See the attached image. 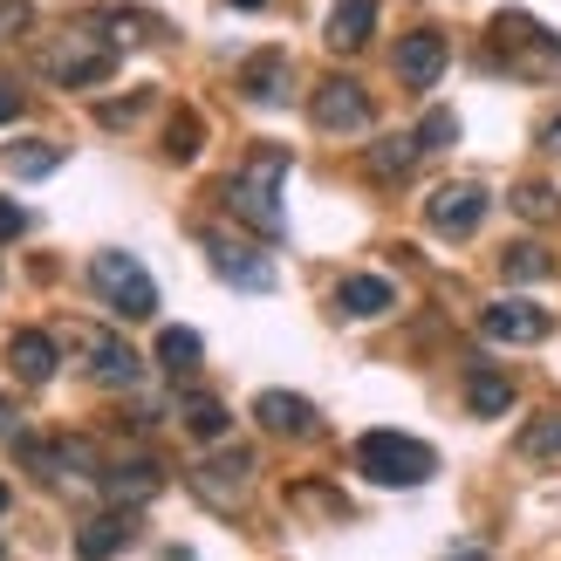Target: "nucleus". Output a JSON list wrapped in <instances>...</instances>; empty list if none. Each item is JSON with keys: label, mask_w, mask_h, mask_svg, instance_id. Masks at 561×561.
<instances>
[{"label": "nucleus", "mask_w": 561, "mask_h": 561, "mask_svg": "<svg viewBox=\"0 0 561 561\" xmlns=\"http://www.w3.org/2000/svg\"><path fill=\"white\" fill-rule=\"evenodd\" d=\"M35 69L55 82V90H96V82H110V69H117V48L96 35H82V27H69V35H55L35 48Z\"/></svg>", "instance_id": "20e7f679"}, {"label": "nucleus", "mask_w": 561, "mask_h": 561, "mask_svg": "<svg viewBox=\"0 0 561 561\" xmlns=\"http://www.w3.org/2000/svg\"><path fill=\"white\" fill-rule=\"evenodd\" d=\"M179 425H185L192 438L219 445V438H227V425H233V417H227V404H219V398H199V390H192V398L179 404Z\"/></svg>", "instance_id": "b1692460"}, {"label": "nucleus", "mask_w": 561, "mask_h": 561, "mask_svg": "<svg viewBox=\"0 0 561 561\" xmlns=\"http://www.w3.org/2000/svg\"><path fill=\"white\" fill-rule=\"evenodd\" d=\"M21 233H27V213L0 199V240H21Z\"/></svg>", "instance_id": "72a5a7b5"}, {"label": "nucleus", "mask_w": 561, "mask_h": 561, "mask_svg": "<svg viewBox=\"0 0 561 561\" xmlns=\"http://www.w3.org/2000/svg\"><path fill=\"white\" fill-rule=\"evenodd\" d=\"M0 164H8L14 179H48V172H62V145H8Z\"/></svg>", "instance_id": "a878e982"}, {"label": "nucleus", "mask_w": 561, "mask_h": 561, "mask_svg": "<svg viewBox=\"0 0 561 561\" xmlns=\"http://www.w3.org/2000/svg\"><path fill=\"white\" fill-rule=\"evenodd\" d=\"M370 27H377V0H343V8L329 14V48L356 55L363 42H370Z\"/></svg>", "instance_id": "aec40b11"}, {"label": "nucleus", "mask_w": 561, "mask_h": 561, "mask_svg": "<svg viewBox=\"0 0 561 561\" xmlns=\"http://www.w3.org/2000/svg\"><path fill=\"white\" fill-rule=\"evenodd\" d=\"M548 329H554V316L535 308V301H493V308H480V335H486V343H548Z\"/></svg>", "instance_id": "f8f14e48"}, {"label": "nucleus", "mask_w": 561, "mask_h": 561, "mask_svg": "<svg viewBox=\"0 0 561 561\" xmlns=\"http://www.w3.org/2000/svg\"><path fill=\"white\" fill-rule=\"evenodd\" d=\"M117 507H145V500H158V486H164V466L151 459V453H130V459H117V466H103V480H96Z\"/></svg>", "instance_id": "ddd939ff"}, {"label": "nucleus", "mask_w": 561, "mask_h": 561, "mask_svg": "<svg viewBox=\"0 0 561 561\" xmlns=\"http://www.w3.org/2000/svg\"><path fill=\"white\" fill-rule=\"evenodd\" d=\"M438 76H445V35L438 27H411L398 42V82L404 90H432Z\"/></svg>", "instance_id": "4468645a"}, {"label": "nucleus", "mask_w": 561, "mask_h": 561, "mask_svg": "<svg viewBox=\"0 0 561 561\" xmlns=\"http://www.w3.org/2000/svg\"><path fill=\"white\" fill-rule=\"evenodd\" d=\"M199 356H206V343H199L192 329H164V335H158V363H164L172 377H192V370H199Z\"/></svg>", "instance_id": "bb28decb"}, {"label": "nucleus", "mask_w": 561, "mask_h": 561, "mask_svg": "<svg viewBox=\"0 0 561 561\" xmlns=\"http://www.w3.org/2000/svg\"><path fill=\"white\" fill-rule=\"evenodd\" d=\"M541 145H548V151H561V117H554V124L541 130Z\"/></svg>", "instance_id": "f704fd0d"}, {"label": "nucleus", "mask_w": 561, "mask_h": 561, "mask_svg": "<svg viewBox=\"0 0 561 561\" xmlns=\"http://www.w3.org/2000/svg\"><path fill=\"white\" fill-rule=\"evenodd\" d=\"M8 363H14V377L21 383H48L55 377V335H42V329H21L14 335V343H8Z\"/></svg>", "instance_id": "6ab92c4d"}, {"label": "nucleus", "mask_w": 561, "mask_h": 561, "mask_svg": "<svg viewBox=\"0 0 561 561\" xmlns=\"http://www.w3.org/2000/svg\"><path fill=\"white\" fill-rule=\"evenodd\" d=\"M8 425H14V404H0V438H8Z\"/></svg>", "instance_id": "e433bc0d"}, {"label": "nucleus", "mask_w": 561, "mask_h": 561, "mask_svg": "<svg viewBox=\"0 0 561 561\" xmlns=\"http://www.w3.org/2000/svg\"><path fill=\"white\" fill-rule=\"evenodd\" d=\"M425 219H432V233H445V240H472V233H480V219H486V185H472V179L438 185Z\"/></svg>", "instance_id": "1a4fd4ad"}, {"label": "nucleus", "mask_w": 561, "mask_h": 561, "mask_svg": "<svg viewBox=\"0 0 561 561\" xmlns=\"http://www.w3.org/2000/svg\"><path fill=\"white\" fill-rule=\"evenodd\" d=\"M493 48H486V62L493 69H507V76H527V82H561V35L554 27H541L535 14H493Z\"/></svg>", "instance_id": "f257e3e1"}, {"label": "nucleus", "mask_w": 561, "mask_h": 561, "mask_svg": "<svg viewBox=\"0 0 561 561\" xmlns=\"http://www.w3.org/2000/svg\"><path fill=\"white\" fill-rule=\"evenodd\" d=\"M240 90L247 96H254V103H288L295 96V76H288V55H280V48H267V55H254V62H247L240 69Z\"/></svg>", "instance_id": "f3484780"}, {"label": "nucleus", "mask_w": 561, "mask_h": 561, "mask_svg": "<svg viewBox=\"0 0 561 561\" xmlns=\"http://www.w3.org/2000/svg\"><path fill=\"white\" fill-rule=\"evenodd\" d=\"M520 459H561V417H535V425L520 432Z\"/></svg>", "instance_id": "c85d7f7f"}, {"label": "nucleus", "mask_w": 561, "mask_h": 561, "mask_svg": "<svg viewBox=\"0 0 561 561\" xmlns=\"http://www.w3.org/2000/svg\"><path fill=\"white\" fill-rule=\"evenodd\" d=\"M280 179H288V151H280V145H254V158L227 179L233 219H247V227L267 233V240L288 233V219H280Z\"/></svg>", "instance_id": "f03ea898"}, {"label": "nucleus", "mask_w": 561, "mask_h": 561, "mask_svg": "<svg viewBox=\"0 0 561 561\" xmlns=\"http://www.w3.org/2000/svg\"><path fill=\"white\" fill-rule=\"evenodd\" d=\"M21 110H27V96L14 90V82H8V76H0V124H14V117H21Z\"/></svg>", "instance_id": "473e14b6"}, {"label": "nucleus", "mask_w": 561, "mask_h": 561, "mask_svg": "<svg viewBox=\"0 0 561 561\" xmlns=\"http://www.w3.org/2000/svg\"><path fill=\"white\" fill-rule=\"evenodd\" d=\"M90 288L117 308V316H130V322H145V316H158V280L145 274V261H130V254H96L90 261Z\"/></svg>", "instance_id": "423d86ee"}, {"label": "nucleus", "mask_w": 561, "mask_h": 561, "mask_svg": "<svg viewBox=\"0 0 561 561\" xmlns=\"http://www.w3.org/2000/svg\"><path fill=\"white\" fill-rule=\"evenodd\" d=\"M199 247L213 254V274L227 280V288H240V295H274V267L254 254V247H240L227 233H199Z\"/></svg>", "instance_id": "9b49d317"}, {"label": "nucleus", "mask_w": 561, "mask_h": 561, "mask_svg": "<svg viewBox=\"0 0 561 561\" xmlns=\"http://www.w3.org/2000/svg\"><path fill=\"white\" fill-rule=\"evenodd\" d=\"M445 561H486V548H453Z\"/></svg>", "instance_id": "c9c22d12"}, {"label": "nucleus", "mask_w": 561, "mask_h": 561, "mask_svg": "<svg viewBox=\"0 0 561 561\" xmlns=\"http://www.w3.org/2000/svg\"><path fill=\"white\" fill-rule=\"evenodd\" d=\"M356 472L370 486H425L438 472V453L425 438H404V432H363L356 438Z\"/></svg>", "instance_id": "7ed1b4c3"}, {"label": "nucleus", "mask_w": 561, "mask_h": 561, "mask_svg": "<svg viewBox=\"0 0 561 561\" xmlns=\"http://www.w3.org/2000/svg\"><path fill=\"white\" fill-rule=\"evenodd\" d=\"M466 404L472 417H500V411H514V383L493 370V363H472V377H466Z\"/></svg>", "instance_id": "412c9836"}, {"label": "nucleus", "mask_w": 561, "mask_h": 561, "mask_svg": "<svg viewBox=\"0 0 561 561\" xmlns=\"http://www.w3.org/2000/svg\"><path fill=\"white\" fill-rule=\"evenodd\" d=\"M96 27L110 35V48H145L151 35H164V21L137 14V8H103V14H96Z\"/></svg>", "instance_id": "4be33fe9"}, {"label": "nucleus", "mask_w": 561, "mask_h": 561, "mask_svg": "<svg viewBox=\"0 0 561 561\" xmlns=\"http://www.w3.org/2000/svg\"><path fill=\"white\" fill-rule=\"evenodd\" d=\"M425 158V145H417V130L411 137H383V145L370 151V179L377 185H398V179H411V164Z\"/></svg>", "instance_id": "5701e85b"}, {"label": "nucleus", "mask_w": 561, "mask_h": 561, "mask_svg": "<svg viewBox=\"0 0 561 561\" xmlns=\"http://www.w3.org/2000/svg\"><path fill=\"white\" fill-rule=\"evenodd\" d=\"M145 103H151V90H130V103H103L96 117H103L110 130H124V124H137V117H145Z\"/></svg>", "instance_id": "7c9ffc66"}, {"label": "nucleus", "mask_w": 561, "mask_h": 561, "mask_svg": "<svg viewBox=\"0 0 561 561\" xmlns=\"http://www.w3.org/2000/svg\"><path fill=\"white\" fill-rule=\"evenodd\" d=\"M390 301H398V288H390V280H377V274H350L343 288H335V308H343L350 322H377V316H390Z\"/></svg>", "instance_id": "a211bd4d"}, {"label": "nucleus", "mask_w": 561, "mask_h": 561, "mask_svg": "<svg viewBox=\"0 0 561 561\" xmlns=\"http://www.w3.org/2000/svg\"><path fill=\"white\" fill-rule=\"evenodd\" d=\"M514 213H520V219H554L561 206H554L548 185H514Z\"/></svg>", "instance_id": "c756f323"}, {"label": "nucleus", "mask_w": 561, "mask_h": 561, "mask_svg": "<svg viewBox=\"0 0 561 561\" xmlns=\"http://www.w3.org/2000/svg\"><path fill=\"white\" fill-rule=\"evenodd\" d=\"M254 425H267L274 438H316V404L308 398H295V390H261L254 398Z\"/></svg>", "instance_id": "2eb2a0df"}, {"label": "nucleus", "mask_w": 561, "mask_h": 561, "mask_svg": "<svg viewBox=\"0 0 561 561\" xmlns=\"http://www.w3.org/2000/svg\"><path fill=\"white\" fill-rule=\"evenodd\" d=\"M247 480H254V453H219V459H206L192 472V493H199L213 514H240Z\"/></svg>", "instance_id": "9d476101"}, {"label": "nucleus", "mask_w": 561, "mask_h": 561, "mask_svg": "<svg viewBox=\"0 0 561 561\" xmlns=\"http://www.w3.org/2000/svg\"><path fill=\"white\" fill-rule=\"evenodd\" d=\"M308 117H316V130H329V137H350V130L370 124V96H363V82L329 76V82H316V96H308Z\"/></svg>", "instance_id": "6e6552de"}, {"label": "nucleus", "mask_w": 561, "mask_h": 561, "mask_svg": "<svg viewBox=\"0 0 561 561\" xmlns=\"http://www.w3.org/2000/svg\"><path fill=\"white\" fill-rule=\"evenodd\" d=\"M76 350H82V370H90L103 390H137V383H145V356H137L124 335H110V329H82V335H76Z\"/></svg>", "instance_id": "0eeeda50"}, {"label": "nucleus", "mask_w": 561, "mask_h": 561, "mask_svg": "<svg viewBox=\"0 0 561 561\" xmlns=\"http://www.w3.org/2000/svg\"><path fill=\"white\" fill-rule=\"evenodd\" d=\"M453 137H459V117H453V110H432V117L417 124V145H453Z\"/></svg>", "instance_id": "2f4dec72"}, {"label": "nucleus", "mask_w": 561, "mask_h": 561, "mask_svg": "<svg viewBox=\"0 0 561 561\" xmlns=\"http://www.w3.org/2000/svg\"><path fill=\"white\" fill-rule=\"evenodd\" d=\"M500 274H507L514 288H527V280H548L554 274V254H548V247H535V240H520V247L500 254Z\"/></svg>", "instance_id": "393cba45"}, {"label": "nucleus", "mask_w": 561, "mask_h": 561, "mask_svg": "<svg viewBox=\"0 0 561 561\" xmlns=\"http://www.w3.org/2000/svg\"><path fill=\"white\" fill-rule=\"evenodd\" d=\"M14 459L48 486H96L103 480V459L90 438H14Z\"/></svg>", "instance_id": "39448f33"}, {"label": "nucleus", "mask_w": 561, "mask_h": 561, "mask_svg": "<svg viewBox=\"0 0 561 561\" xmlns=\"http://www.w3.org/2000/svg\"><path fill=\"white\" fill-rule=\"evenodd\" d=\"M130 548V507H110V514H90L76 527V554L82 561H110Z\"/></svg>", "instance_id": "dca6fc26"}, {"label": "nucleus", "mask_w": 561, "mask_h": 561, "mask_svg": "<svg viewBox=\"0 0 561 561\" xmlns=\"http://www.w3.org/2000/svg\"><path fill=\"white\" fill-rule=\"evenodd\" d=\"M0 514H8V486H0Z\"/></svg>", "instance_id": "58836bf2"}, {"label": "nucleus", "mask_w": 561, "mask_h": 561, "mask_svg": "<svg viewBox=\"0 0 561 561\" xmlns=\"http://www.w3.org/2000/svg\"><path fill=\"white\" fill-rule=\"evenodd\" d=\"M199 145H206V124H199V110H179L172 117V130H164V158H199Z\"/></svg>", "instance_id": "cd10ccee"}, {"label": "nucleus", "mask_w": 561, "mask_h": 561, "mask_svg": "<svg viewBox=\"0 0 561 561\" xmlns=\"http://www.w3.org/2000/svg\"><path fill=\"white\" fill-rule=\"evenodd\" d=\"M227 8H267V0H227Z\"/></svg>", "instance_id": "4c0bfd02"}]
</instances>
